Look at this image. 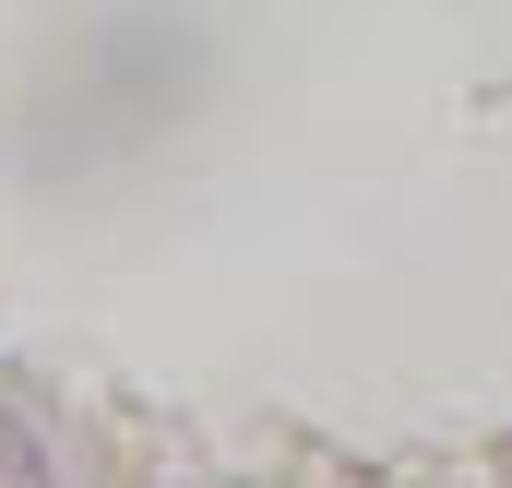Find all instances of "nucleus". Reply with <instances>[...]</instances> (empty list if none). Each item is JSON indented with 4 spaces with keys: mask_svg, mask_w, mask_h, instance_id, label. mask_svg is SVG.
Wrapping results in <instances>:
<instances>
[{
    "mask_svg": "<svg viewBox=\"0 0 512 488\" xmlns=\"http://www.w3.org/2000/svg\"><path fill=\"white\" fill-rule=\"evenodd\" d=\"M0 477H48V453H36V429H12V417H0Z\"/></svg>",
    "mask_w": 512,
    "mask_h": 488,
    "instance_id": "obj_1",
    "label": "nucleus"
}]
</instances>
